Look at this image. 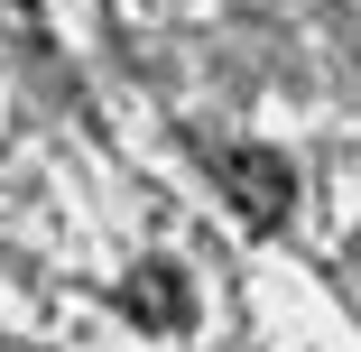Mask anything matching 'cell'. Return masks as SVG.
I'll use <instances>...</instances> for the list:
<instances>
[{
    "label": "cell",
    "instance_id": "2",
    "mask_svg": "<svg viewBox=\"0 0 361 352\" xmlns=\"http://www.w3.org/2000/svg\"><path fill=\"white\" fill-rule=\"evenodd\" d=\"M121 306H130V324H149V334H185L195 324V288H185L176 260H139L130 288H121Z\"/></svg>",
    "mask_w": 361,
    "mask_h": 352
},
{
    "label": "cell",
    "instance_id": "1",
    "mask_svg": "<svg viewBox=\"0 0 361 352\" xmlns=\"http://www.w3.org/2000/svg\"><path fill=\"white\" fill-rule=\"evenodd\" d=\"M213 176L232 186L250 232H278L287 214H297V167H287L278 149H259V139H223V149H213Z\"/></svg>",
    "mask_w": 361,
    "mask_h": 352
}]
</instances>
